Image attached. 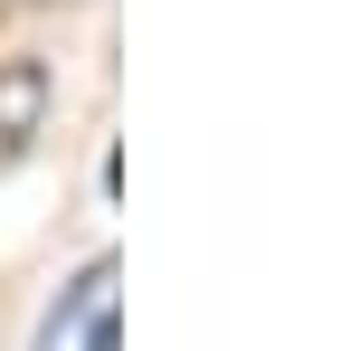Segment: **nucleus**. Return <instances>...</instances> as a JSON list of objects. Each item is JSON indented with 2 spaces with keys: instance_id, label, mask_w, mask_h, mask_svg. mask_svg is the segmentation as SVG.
I'll use <instances>...</instances> for the list:
<instances>
[{
  "instance_id": "1",
  "label": "nucleus",
  "mask_w": 351,
  "mask_h": 351,
  "mask_svg": "<svg viewBox=\"0 0 351 351\" xmlns=\"http://www.w3.org/2000/svg\"><path fill=\"white\" fill-rule=\"evenodd\" d=\"M38 351H114V256H95V266L48 304Z\"/></svg>"
},
{
  "instance_id": "2",
  "label": "nucleus",
  "mask_w": 351,
  "mask_h": 351,
  "mask_svg": "<svg viewBox=\"0 0 351 351\" xmlns=\"http://www.w3.org/2000/svg\"><path fill=\"white\" fill-rule=\"evenodd\" d=\"M48 105H58L48 66H38V58H0V180H10L29 152H38V133H48Z\"/></svg>"
}]
</instances>
